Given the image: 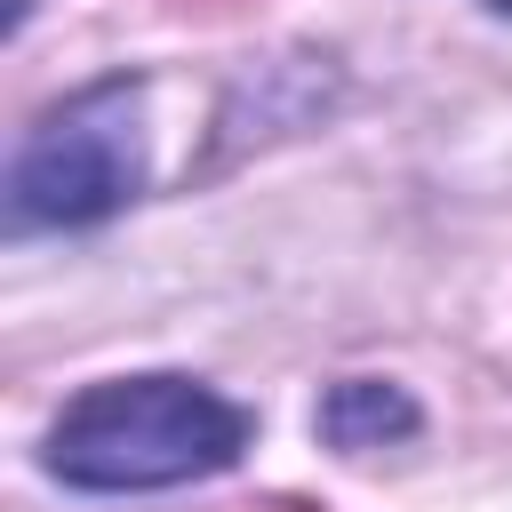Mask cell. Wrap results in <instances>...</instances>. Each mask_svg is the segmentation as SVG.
Segmentation results:
<instances>
[{
	"label": "cell",
	"instance_id": "obj_1",
	"mask_svg": "<svg viewBox=\"0 0 512 512\" xmlns=\"http://www.w3.org/2000/svg\"><path fill=\"white\" fill-rule=\"evenodd\" d=\"M248 432V408H232L200 376H112L48 424V472L88 496H144L232 472Z\"/></svg>",
	"mask_w": 512,
	"mask_h": 512
},
{
	"label": "cell",
	"instance_id": "obj_2",
	"mask_svg": "<svg viewBox=\"0 0 512 512\" xmlns=\"http://www.w3.org/2000/svg\"><path fill=\"white\" fill-rule=\"evenodd\" d=\"M144 192V88L96 80L32 120L8 160V216L40 224H104Z\"/></svg>",
	"mask_w": 512,
	"mask_h": 512
},
{
	"label": "cell",
	"instance_id": "obj_3",
	"mask_svg": "<svg viewBox=\"0 0 512 512\" xmlns=\"http://www.w3.org/2000/svg\"><path fill=\"white\" fill-rule=\"evenodd\" d=\"M416 424H424L416 400L400 384H384V376H344V384L320 392V440L344 448V456L384 448V440H416Z\"/></svg>",
	"mask_w": 512,
	"mask_h": 512
},
{
	"label": "cell",
	"instance_id": "obj_4",
	"mask_svg": "<svg viewBox=\"0 0 512 512\" xmlns=\"http://www.w3.org/2000/svg\"><path fill=\"white\" fill-rule=\"evenodd\" d=\"M168 8H200V16H216V8H240V0H168Z\"/></svg>",
	"mask_w": 512,
	"mask_h": 512
},
{
	"label": "cell",
	"instance_id": "obj_5",
	"mask_svg": "<svg viewBox=\"0 0 512 512\" xmlns=\"http://www.w3.org/2000/svg\"><path fill=\"white\" fill-rule=\"evenodd\" d=\"M240 512H312V504H288V496H280V504H240Z\"/></svg>",
	"mask_w": 512,
	"mask_h": 512
},
{
	"label": "cell",
	"instance_id": "obj_6",
	"mask_svg": "<svg viewBox=\"0 0 512 512\" xmlns=\"http://www.w3.org/2000/svg\"><path fill=\"white\" fill-rule=\"evenodd\" d=\"M488 8H496V16H512V0H488Z\"/></svg>",
	"mask_w": 512,
	"mask_h": 512
}]
</instances>
